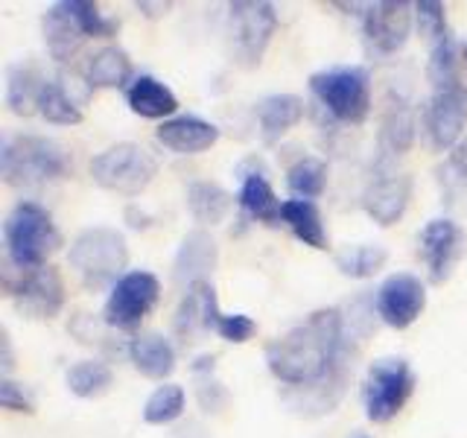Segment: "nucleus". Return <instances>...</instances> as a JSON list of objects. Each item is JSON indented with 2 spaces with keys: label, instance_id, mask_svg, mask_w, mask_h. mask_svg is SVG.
<instances>
[{
  "label": "nucleus",
  "instance_id": "b1692460",
  "mask_svg": "<svg viewBox=\"0 0 467 438\" xmlns=\"http://www.w3.org/2000/svg\"><path fill=\"white\" fill-rule=\"evenodd\" d=\"M237 202L245 216L257 219V223H266L275 225L281 223V214H284V202L277 199V193L272 190L269 179L263 172H245L243 175V184H240V193Z\"/></svg>",
  "mask_w": 467,
  "mask_h": 438
},
{
  "label": "nucleus",
  "instance_id": "f03ea898",
  "mask_svg": "<svg viewBox=\"0 0 467 438\" xmlns=\"http://www.w3.org/2000/svg\"><path fill=\"white\" fill-rule=\"evenodd\" d=\"M70 155L58 141L41 135H15L0 143V175L9 187H41L65 179Z\"/></svg>",
  "mask_w": 467,
  "mask_h": 438
},
{
  "label": "nucleus",
  "instance_id": "4be33fe9",
  "mask_svg": "<svg viewBox=\"0 0 467 438\" xmlns=\"http://www.w3.org/2000/svg\"><path fill=\"white\" fill-rule=\"evenodd\" d=\"M129 79H135V68H131V58L123 47L109 44V47H99L97 53L88 56L85 85L91 91H97V88H123Z\"/></svg>",
  "mask_w": 467,
  "mask_h": 438
},
{
  "label": "nucleus",
  "instance_id": "ddd939ff",
  "mask_svg": "<svg viewBox=\"0 0 467 438\" xmlns=\"http://www.w3.org/2000/svg\"><path fill=\"white\" fill-rule=\"evenodd\" d=\"M418 252L423 266H427L430 284H444L450 281L452 269L459 266V260L467 252V237L459 223L452 219H430L420 228L418 237Z\"/></svg>",
  "mask_w": 467,
  "mask_h": 438
},
{
  "label": "nucleus",
  "instance_id": "cd10ccee",
  "mask_svg": "<svg viewBox=\"0 0 467 438\" xmlns=\"http://www.w3.org/2000/svg\"><path fill=\"white\" fill-rule=\"evenodd\" d=\"M38 114L47 123H56V126H77L85 117L82 106L73 99L65 77L62 79H44V88L38 94Z\"/></svg>",
  "mask_w": 467,
  "mask_h": 438
},
{
  "label": "nucleus",
  "instance_id": "39448f33",
  "mask_svg": "<svg viewBox=\"0 0 467 438\" xmlns=\"http://www.w3.org/2000/svg\"><path fill=\"white\" fill-rule=\"evenodd\" d=\"M70 266L77 269L79 281L88 289H114V284L126 275L129 245L117 228H85L70 245Z\"/></svg>",
  "mask_w": 467,
  "mask_h": 438
},
{
  "label": "nucleus",
  "instance_id": "c756f323",
  "mask_svg": "<svg viewBox=\"0 0 467 438\" xmlns=\"http://www.w3.org/2000/svg\"><path fill=\"white\" fill-rule=\"evenodd\" d=\"M41 88H44V79L38 77L36 68L12 65L6 70V106L21 117L36 114Z\"/></svg>",
  "mask_w": 467,
  "mask_h": 438
},
{
  "label": "nucleus",
  "instance_id": "4468645a",
  "mask_svg": "<svg viewBox=\"0 0 467 438\" xmlns=\"http://www.w3.org/2000/svg\"><path fill=\"white\" fill-rule=\"evenodd\" d=\"M374 304H377V316L383 318L389 328L406 330L415 325L423 313V307H427V284L409 272L389 275L386 281L379 284Z\"/></svg>",
  "mask_w": 467,
  "mask_h": 438
},
{
  "label": "nucleus",
  "instance_id": "f3484780",
  "mask_svg": "<svg viewBox=\"0 0 467 438\" xmlns=\"http://www.w3.org/2000/svg\"><path fill=\"white\" fill-rule=\"evenodd\" d=\"M216 260H219V248H216L213 237L204 228H193L182 240L179 255H175V263H172L175 284L190 289L202 281H208L216 269Z\"/></svg>",
  "mask_w": 467,
  "mask_h": 438
},
{
  "label": "nucleus",
  "instance_id": "a878e982",
  "mask_svg": "<svg viewBox=\"0 0 467 438\" xmlns=\"http://www.w3.org/2000/svg\"><path fill=\"white\" fill-rule=\"evenodd\" d=\"M281 223L292 231V237H296L298 243L316 248V252H325L327 248V228H325V223H321V214L316 208V202L286 199Z\"/></svg>",
  "mask_w": 467,
  "mask_h": 438
},
{
  "label": "nucleus",
  "instance_id": "c9c22d12",
  "mask_svg": "<svg viewBox=\"0 0 467 438\" xmlns=\"http://www.w3.org/2000/svg\"><path fill=\"white\" fill-rule=\"evenodd\" d=\"M211 330L223 336L225 342H234V345H243L254 336L257 325L254 318H248L245 313H223L219 310V304L213 307L211 313Z\"/></svg>",
  "mask_w": 467,
  "mask_h": 438
},
{
  "label": "nucleus",
  "instance_id": "473e14b6",
  "mask_svg": "<svg viewBox=\"0 0 467 438\" xmlns=\"http://www.w3.org/2000/svg\"><path fill=\"white\" fill-rule=\"evenodd\" d=\"M114 383V374L109 369V362L102 360H82L67 371V389L77 398H99L106 394Z\"/></svg>",
  "mask_w": 467,
  "mask_h": 438
},
{
  "label": "nucleus",
  "instance_id": "f8f14e48",
  "mask_svg": "<svg viewBox=\"0 0 467 438\" xmlns=\"http://www.w3.org/2000/svg\"><path fill=\"white\" fill-rule=\"evenodd\" d=\"M4 289L9 292V298L26 318H53L65 307V284L58 269L53 266L29 269V272L21 269L12 281L4 284Z\"/></svg>",
  "mask_w": 467,
  "mask_h": 438
},
{
  "label": "nucleus",
  "instance_id": "412c9836",
  "mask_svg": "<svg viewBox=\"0 0 467 438\" xmlns=\"http://www.w3.org/2000/svg\"><path fill=\"white\" fill-rule=\"evenodd\" d=\"M126 354L143 377L164 380L175 371V348L161 333H140L135 339H129Z\"/></svg>",
  "mask_w": 467,
  "mask_h": 438
},
{
  "label": "nucleus",
  "instance_id": "f257e3e1",
  "mask_svg": "<svg viewBox=\"0 0 467 438\" xmlns=\"http://www.w3.org/2000/svg\"><path fill=\"white\" fill-rule=\"evenodd\" d=\"M348 342L342 310L325 307L272 339L266 345V365L289 389H306L348 369Z\"/></svg>",
  "mask_w": 467,
  "mask_h": 438
},
{
  "label": "nucleus",
  "instance_id": "423d86ee",
  "mask_svg": "<svg viewBox=\"0 0 467 438\" xmlns=\"http://www.w3.org/2000/svg\"><path fill=\"white\" fill-rule=\"evenodd\" d=\"M310 91L333 120L359 126L371 111V77L365 68H330L310 77Z\"/></svg>",
  "mask_w": 467,
  "mask_h": 438
},
{
  "label": "nucleus",
  "instance_id": "6e6552de",
  "mask_svg": "<svg viewBox=\"0 0 467 438\" xmlns=\"http://www.w3.org/2000/svg\"><path fill=\"white\" fill-rule=\"evenodd\" d=\"M415 391V371L403 357H383L371 362L368 377L362 383L365 415L374 423H389L403 412Z\"/></svg>",
  "mask_w": 467,
  "mask_h": 438
},
{
  "label": "nucleus",
  "instance_id": "e433bc0d",
  "mask_svg": "<svg viewBox=\"0 0 467 438\" xmlns=\"http://www.w3.org/2000/svg\"><path fill=\"white\" fill-rule=\"evenodd\" d=\"M415 24H418V33L430 44L450 33L447 9L444 4H438V0H420V4H415Z\"/></svg>",
  "mask_w": 467,
  "mask_h": 438
},
{
  "label": "nucleus",
  "instance_id": "7ed1b4c3",
  "mask_svg": "<svg viewBox=\"0 0 467 438\" xmlns=\"http://www.w3.org/2000/svg\"><path fill=\"white\" fill-rule=\"evenodd\" d=\"M62 231L56 228L50 211L38 202H18L4 223V257L18 269H41L58 248Z\"/></svg>",
  "mask_w": 467,
  "mask_h": 438
},
{
  "label": "nucleus",
  "instance_id": "393cba45",
  "mask_svg": "<svg viewBox=\"0 0 467 438\" xmlns=\"http://www.w3.org/2000/svg\"><path fill=\"white\" fill-rule=\"evenodd\" d=\"M301 117H304V99L296 94H272L266 99H260L257 106L260 135L266 143L281 141Z\"/></svg>",
  "mask_w": 467,
  "mask_h": 438
},
{
  "label": "nucleus",
  "instance_id": "2eb2a0df",
  "mask_svg": "<svg viewBox=\"0 0 467 438\" xmlns=\"http://www.w3.org/2000/svg\"><path fill=\"white\" fill-rule=\"evenodd\" d=\"M409 199H412V175L391 170L389 164L379 161L377 172L371 175L368 187L362 193V208L377 225H394L406 214Z\"/></svg>",
  "mask_w": 467,
  "mask_h": 438
},
{
  "label": "nucleus",
  "instance_id": "58836bf2",
  "mask_svg": "<svg viewBox=\"0 0 467 438\" xmlns=\"http://www.w3.org/2000/svg\"><path fill=\"white\" fill-rule=\"evenodd\" d=\"M172 438H208V433H204V427H199L196 421H187L172 433Z\"/></svg>",
  "mask_w": 467,
  "mask_h": 438
},
{
  "label": "nucleus",
  "instance_id": "20e7f679",
  "mask_svg": "<svg viewBox=\"0 0 467 438\" xmlns=\"http://www.w3.org/2000/svg\"><path fill=\"white\" fill-rule=\"evenodd\" d=\"M114 18H106L97 4L88 0H62L44 15V41L56 62H67L88 38H111L117 33Z\"/></svg>",
  "mask_w": 467,
  "mask_h": 438
},
{
  "label": "nucleus",
  "instance_id": "c85d7f7f",
  "mask_svg": "<svg viewBox=\"0 0 467 438\" xmlns=\"http://www.w3.org/2000/svg\"><path fill=\"white\" fill-rule=\"evenodd\" d=\"M231 202H234L231 193L216 182H193L187 187V208L199 225L223 223L231 211Z\"/></svg>",
  "mask_w": 467,
  "mask_h": 438
},
{
  "label": "nucleus",
  "instance_id": "a19ab883",
  "mask_svg": "<svg viewBox=\"0 0 467 438\" xmlns=\"http://www.w3.org/2000/svg\"><path fill=\"white\" fill-rule=\"evenodd\" d=\"M462 62L467 65V44H462Z\"/></svg>",
  "mask_w": 467,
  "mask_h": 438
},
{
  "label": "nucleus",
  "instance_id": "ea45409f",
  "mask_svg": "<svg viewBox=\"0 0 467 438\" xmlns=\"http://www.w3.org/2000/svg\"><path fill=\"white\" fill-rule=\"evenodd\" d=\"M0 345H4V377H9L12 371V345H9V333L4 330V336H0Z\"/></svg>",
  "mask_w": 467,
  "mask_h": 438
},
{
  "label": "nucleus",
  "instance_id": "6ab92c4d",
  "mask_svg": "<svg viewBox=\"0 0 467 438\" xmlns=\"http://www.w3.org/2000/svg\"><path fill=\"white\" fill-rule=\"evenodd\" d=\"M418 135V117L415 109L406 99H391L389 109L379 117V131H377V146H379V161L389 164L391 158L406 155L412 150Z\"/></svg>",
  "mask_w": 467,
  "mask_h": 438
},
{
  "label": "nucleus",
  "instance_id": "2f4dec72",
  "mask_svg": "<svg viewBox=\"0 0 467 438\" xmlns=\"http://www.w3.org/2000/svg\"><path fill=\"white\" fill-rule=\"evenodd\" d=\"M333 260H336V269L342 275L362 281V277H371L386 266L389 252L383 245H345L336 252Z\"/></svg>",
  "mask_w": 467,
  "mask_h": 438
},
{
  "label": "nucleus",
  "instance_id": "bb28decb",
  "mask_svg": "<svg viewBox=\"0 0 467 438\" xmlns=\"http://www.w3.org/2000/svg\"><path fill=\"white\" fill-rule=\"evenodd\" d=\"M427 79L432 91H447V88H464L462 85V47L447 33L430 44V62H427Z\"/></svg>",
  "mask_w": 467,
  "mask_h": 438
},
{
  "label": "nucleus",
  "instance_id": "9b49d317",
  "mask_svg": "<svg viewBox=\"0 0 467 438\" xmlns=\"http://www.w3.org/2000/svg\"><path fill=\"white\" fill-rule=\"evenodd\" d=\"M415 21V4L406 0H379L368 4L362 12V36L368 50L377 56H391L406 47L409 36H412Z\"/></svg>",
  "mask_w": 467,
  "mask_h": 438
},
{
  "label": "nucleus",
  "instance_id": "79ce46f5",
  "mask_svg": "<svg viewBox=\"0 0 467 438\" xmlns=\"http://www.w3.org/2000/svg\"><path fill=\"white\" fill-rule=\"evenodd\" d=\"M350 438H371V435H365V433H357V435H350Z\"/></svg>",
  "mask_w": 467,
  "mask_h": 438
},
{
  "label": "nucleus",
  "instance_id": "a211bd4d",
  "mask_svg": "<svg viewBox=\"0 0 467 438\" xmlns=\"http://www.w3.org/2000/svg\"><path fill=\"white\" fill-rule=\"evenodd\" d=\"M155 138L158 143H164L170 152L196 155V152L211 150L219 141V129L196 114H175L155 129Z\"/></svg>",
  "mask_w": 467,
  "mask_h": 438
},
{
  "label": "nucleus",
  "instance_id": "72a5a7b5",
  "mask_svg": "<svg viewBox=\"0 0 467 438\" xmlns=\"http://www.w3.org/2000/svg\"><path fill=\"white\" fill-rule=\"evenodd\" d=\"M190 371H193V377H196V401H199V406L204 409V412H211V415L223 412V409L228 406V389L213 377L216 360L213 357H199Z\"/></svg>",
  "mask_w": 467,
  "mask_h": 438
},
{
  "label": "nucleus",
  "instance_id": "4c0bfd02",
  "mask_svg": "<svg viewBox=\"0 0 467 438\" xmlns=\"http://www.w3.org/2000/svg\"><path fill=\"white\" fill-rule=\"evenodd\" d=\"M0 406L9 409V412H26V415L36 412V403L29 398V391L9 377L0 380Z\"/></svg>",
  "mask_w": 467,
  "mask_h": 438
},
{
  "label": "nucleus",
  "instance_id": "f704fd0d",
  "mask_svg": "<svg viewBox=\"0 0 467 438\" xmlns=\"http://www.w3.org/2000/svg\"><path fill=\"white\" fill-rule=\"evenodd\" d=\"M187 403V394L182 386L175 383H164L158 386L150 398L143 403V421L146 423H172L175 418H182Z\"/></svg>",
  "mask_w": 467,
  "mask_h": 438
},
{
  "label": "nucleus",
  "instance_id": "5701e85b",
  "mask_svg": "<svg viewBox=\"0 0 467 438\" xmlns=\"http://www.w3.org/2000/svg\"><path fill=\"white\" fill-rule=\"evenodd\" d=\"M213 298H216V289L211 281H202L187 289V296L182 298L179 310H175V318H172V328L179 333L182 342H193L196 336L208 333V313H211Z\"/></svg>",
  "mask_w": 467,
  "mask_h": 438
},
{
  "label": "nucleus",
  "instance_id": "9d476101",
  "mask_svg": "<svg viewBox=\"0 0 467 438\" xmlns=\"http://www.w3.org/2000/svg\"><path fill=\"white\" fill-rule=\"evenodd\" d=\"M158 298H161L158 277L146 269H131L114 284L106 301V310H102V321L114 330H135L152 313Z\"/></svg>",
  "mask_w": 467,
  "mask_h": 438
},
{
  "label": "nucleus",
  "instance_id": "7c9ffc66",
  "mask_svg": "<svg viewBox=\"0 0 467 438\" xmlns=\"http://www.w3.org/2000/svg\"><path fill=\"white\" fill-rule=\"evenodd\" d=\"M286 187L296 199H306V202L318 199L327 187V164L313 155L298 158L296 164L286 170Z\"/></svg>",
  "mask_w": 467,
  "mask_h": 438
},
{
  "label": "nucleus",
  "instance_id": "0eeeda50",
  "mask_svg": "<svg viewBox=\"0 0 467 438\" xmlns=\"http://www.w3.org/2000/svg\"><path fill=\"white\" fill-rule=\"evenodd\" d=\"M158 172V161L150 150H143L140 143H114L109 150L91 158V179L111 193L120 196H138L152 184Z\"/></svg>",
  "mask_w": 467,
  "mask_h": 438
},
{
  "label": "nucleus",
  "instance_id": "dca6fc26",
  "mask_svg": "<svg viewBox=\"0 0 467 438\" xmlns=\"http://www.w3.org/2000/svg\"><path fill=\"white\" fill-rule=\"evenodd\" d=\"M423 129L435 152H450L467 129V94L464 88H447L432 91L427 109H423Z\"/></svg>",
  "mask_w": 467,
  "mask_h": 438
},
{
  "label": "nucleus",
  "instance_id": "aec40b11",
  "mask_svg": "<svg viewBox=\"0 0 467 438\" xmlns=\"http://www.w3.org/2000/svg\"><path fill=\"white\" fill-rule=\"evenodd\" d=\"M126 102L143 120L164 123L179 111V97L170 91V85L150 77V73H140V77L131 79V85L126 88Z\"/></svg>",
  "mask_w": 467,
  "mask_h": 438
},
{
  "label": "nucleus",
  "instance_id": "1a4fd4ad",
  "mask_svg": "<svg viewBox=\"0 0 467 438\" xmlns=\"http://www.w3.org/2000/svg\"><path fill=\"white\" fill-rule=\"evenodd\" d=\"M228 18L234 62L243 68H257L277 29L275 4H266V0H237V4L228 6Z\"/></svg>",
  "mask_w": 467,
  "mask_h": 438
}]
</instances>
